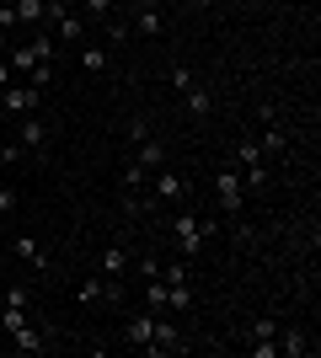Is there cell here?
<instances>
[{"instance_id": "obj_1", "label": "cell", "mask_w": 321, "mask_h": 358, "mask_svg": "<svg viewBox=\"0 0 321 358\" xmlns=\"http://www.w3.org/2000/svg\"><path fill=\"white\" fill-rule=\"evenodd\" d=\"M54 38L48 32H38V38H27V43H11V54H6V64H11V75H32V64L54 59Z\"/></svg>"}, {"instance_id": "obj_2", "label": "cell", "mask_w": 321, "mask_h": 358, "mask_svg": "<svg viewBox=\"0 0 321 358\" xmlns=\"http://www.w3.org/2000/svg\"><path fill=\"white\" fill-rule=\"evenodd\" d=\"M236 171H241V182H246V187H262V182H268V155H262L257 134L236 139Z\"/></svg>"}, {"instance_id": "obj_3", "label": "cell", "mask_w": 321, "mask_h": 358, "mask_svg": "<svg viewBox=\"0 0 321 358\" xmlns=\"http://www.w3.org/2000/svg\"><path fill=\"white\" fill-rule=\"evenodd\" d=\"M214 193H220V203H225L230 220H241V214H246V182H241L236 166H220V171H214Z\"/></svg>"}, {"instance_id": "obj_4", "label": "cell", "mask_w": 321, "mask_h": 358, "mask_svg": "<svg viewBox=\"0 0 321 358\" xmlns=\"http://www.w3.org/2000/svg\"><path fill=\"white\" fill-rule=\"evenodd\" d=\"M38 102H43V91L38 86H6L0 91V113H6V118H27V113H38Z\"/></svg>"}, {"instance_id": "obj_5", "label": "cell", "mask_w": 321, "mask_h": 358, "mask_svg": "<svg viewBox=\"0 0 321 358\" xmlns=\"http://www.w3.org/2000/svg\"><path fill=\"white\" fill-rule=\"evenodd\" d=\"M209 236H214V224H204L199 214H177V241H183V257H199Z\"/></svg>"}, {"instance_id": "obj_6", "label": "cell", "mask_w": 321, "mask_h": 358, "mask_svg": "<svg viewBox=\"0 0 321 358\" xmlns=\"http://www.w3.org/2000/svg\"><path fill=\"white\" fill-rule=\"evenodd\" d=\"M16 145H27V155H43V150H48V123L38 118V113L16 118Z\"/></svg>"}, {"instance_id": "obj_7", "label": "cell", "mask_w": 321, "mask_h": 358, "mask_svg": "<svg viewBox=\"0 0 321 358\" xmlns=\"http://www.w3.org/2000/svg\"><path fill=\"white\" fill-rule=\"evenodd\" d=\"M11 348H16V353H43V348H48V331L38 327V321H22V327L11 331Z\"/></svg>"}, {"instance_id": "obj_8", "label": "cell", "mask_w": 321, "mask_h": 358, "mask_svg": "<svg viewBox=\"0 0 321 358\" xmlns=\"http://www.w3.org/2000/svg\"><path fill=\"white\" fill-rule=\"evenodd\" d=\"M134 166H139V171H161V166H166V145H161V139H139V145H134Z\"/></svg>"}, {"instance_id": "obj_9", "label": "cell", "mask_w": 321, "mask_h": 358, "mask_svg": "<svg viewBox=\"0 0 321 358\" xmlns=\"http://www.w3.org/2000/svg\"><path fill=\"white\" fill-rule=\"evenodd\" d=\"M86 27H92V22H86L80 11H64L59 22H54V43H80V38H86Z\"/></svg>"}, {"instance_id": "obj_10", "label": "cell", "mask_w": 321, "mask_h": 358, "mask_svg": "<svg viewBox=\"0 0 321 358\" xmlns=\"http://www.w3.org/2000/svg\"><path fill=\"white\" fill-rule=\"evenodd\" d=\"M278 353H290V358H306V353H316V343H311L300 327H278Z\"/></svg>"}, {"instance_id": "obj_11", "label": "cell", "mask_w": 321, "mask_h": 358, "mask_svg": "<svg viewBox=\"0 0 321 358\" xmlns=\"http://www.w3.org/2000/svg\"><path fill=\"white\" fill-rule=\"evenodd\" d=\"M11 257H16V262H27V268H48V257H43V246H38V236H16V241H11Z\"/></svg>"}, {"instance_id": "obj_12", "label": "cell", "mask_w": 321, "mask_h": 358, "mask_svg": "<svg viewBox=\"0 0 321 358\" xmlns=\"http://www.w3.org/2000/svg\"><path fill=\"white\" fill-rule=\"evenodd\" d=\"M150 177H155V198H166V203L187 193V177H177V171H150Z\"/></svg>"}, {"instance_id": "obj_13", "label": "cell", "mask_w": 321, "mask_h": 358, "mask_svg": "<svg viewBox=\"0 0 321 358\" xmlns=\"http://www.w3.org/2000/svg\"><path fill=\"white\" fill-rule=\"evenodd\" d=\"M183 96H187V113H193V118H209V113H214V96L199 86V80H193V86H183Z\"/></svg>"}, {"instance_id": "obj_14", "label": "cell", "mask_w": 321, "mask_h": 358, "mask_svg": "<svg viewBox=\"0 0 321 358\" xmlns=\"http://www.w3.org/2000/svg\"><path fill=\"white\" fill-rule=\"evenodd\" d=\"M134 27H139V38H161L166 32V11H134Z\"/></svg>"}, {"instance_id": "obj_15", "label": "cell", "mask_w": 321, "mask_h": 358, "mask_svg": "<svg viewBox=\"0 0 321 358\" xmlns=\"http://www.w3.org/2000/svg\"><path fill=\"white\" fill-rule=\"evenodd\" d=\"M150 331H155V310H145V315H134V321H129V343L145 348V343H150Z\"/></svg>"}, {"instance_id": "obj_16", "label": "cell", "mask_w": 321, "mask_h": 358, "mask_svg": "<svg viewBox=\"0 0 321 358\" xmlns=\"http://www.w3.org/2000/svg\"><path fill=\"white\" fill-rule=\"evenodd\" d=\"M16 6V27H38L43 22V0H11Z\"/></svg>"}, {"instance_id": "obj_17", "label": "cell", "mask_w": 321, "mask_h": 358, "mask_svg": "<svg viewBox=\"0 0 321 358\" xmlns=\"http://www.w3.org/2000/svg\"><path fill=\"white\" fill-rule=\"evenodd\" d=\"M123 268H129V252H123V246H107L102 252V278H123Z\"/></svg>"}, {"instance_id": "obj_18", "label": "cell", "mask_w": 321, "mask_h": 358, "mask_svg": "<svg viewBox=\"0 0 321 358\" xmlns=\"http://www.w3.org/2000/svg\"><path fill=\"white\" fill-rule=\"evenodd\" d=\"M257 145H262V155H284V150H290V139H284V129H273V123H268Z\"/></svg>"}, {"instance_id": "obj_19", "label": "cell", "mask_w": 321, "mask_h": 358, "mask_svg": "<svg viewBox=\"0 0 321 358\" xmlns=\"http://www.w3.org/2000/svg\"><path fill=\"white\" fill-rule=\"evenodd\" d=\"M145 305H150L155 315L166 310V284H161V278H145Z\"/></svg>"}, {"instance_id": "obj_20", "label": "cell", "mask_w": 321, "mask_h": 358, "mask_svg": "<svg viewBox=\"0 0 321 358\" xmlns=\"http://www.w3.org/2000/svg\"><path fill=\"white\" fill-rule=\"evenodd\" d=\"M80 64H86L92 75H102V70H107V48H102V43H97V48H80Z\"/></svg>"}, {"instance_id": "obj_21", "label": "cell", "mask_w": 321, "mask_h": 358, "mask_svg": "<svg viewBox=\"0 0 321 358\" xmlns=\"http://www.w3.org/2000/svg\"><path fill=\"white\" fill-rule=\"evenodd\" d=\"M22 321H32V315H27V305H6V310H0V327H6V331H16Z\"/></svg>"}, {"instance_id": "obj_22", "label": "cell", "mask_w": 321, "mask_h": 358, "mask_svg": "<svg viewBox=\"0 0 321 358\" xmlns=\"http://www.w3.org/2000/svg\"><path fill=\"white\" fill-rule=\"evenodd\" d=\"M252 343H278V321H268V315L252 321Z\"/></svg>"}, {"instance_id": "obj_23", "label": "cell", "mask_w": 321, "mask_h": 358, "mask_svg": "<svg viewBox=\"0 0 321 358\" xmlns=\"http://www.w3.org/2000/svg\"><path fill=\"white\" fill-rule=\"evenodd\" d=\"M155 278H161V284H187V262H171V268H161V273H155Z\"/></svg>"}, {"instance_id": "obj_24", "label": "cell", "mask_w": 321, "mask_h": 358, "mask_svg": "<svg viewBox=\"0 0 321 358\" xmlns=\"http://www.w3.org/2000/svg\"><path fill=\"white\" fill-rule=\"evenodd\" d=\"M86 22H107V16H113V0H86Z\"/></svg>"}, {"instance_id": "obj_25", "label": "cell", "mask_w": 321, "mask_h": 358, "mask_svg": "<svg viewBox=\"0 0 321 358\" xmlns=\"http://www.w3.org/2000/svg\"><path fill=\"white\" fill-rule=\"evenodd\" d=\"M22 155H27V145H16V139H6V145H0V161H6V166H16Z\"/></svg>"}, {"instance_id": "obj_26", "label": "cell", "mask_w": 321, "mask_h": 358, "mask_svg": "<svg viewBox=\"0 0 321 358\" xmlns=\"http://www.w3.org/2000/svg\"><path fill=\"white\" fill-rule=\"evenodd\" d=\"M150 177V171H139V166H129V171H123V193H139V182Z\"/></svg>"}, {"instance_id": "obj_27", "label": "cell", "mask_w": 321, "mask_h": 358, "mask_svg": "<svg viewBox=\"0 0 321 358\" xmlns=\"http://www.w3.org/2000/svg\"><path fill=\"white\" fill-rule=\"evenodd\" d=\"M150 134H155L150 118H134V123H129V139H134V145H139V139H150Z\"/></svg>"}, {"instance_id": "obj_28", "label": "cell", "mask_w": 321, "mask_h": 358, "mask_svg": "<svg viewBox=\"0 0 321 358\" xmlns=\"http://www.w3.org/2000/svg\"><path fill=\"white\" fill-rule=\"evenodd\" d=\"M107 38H113V43H123V38H129V22H118V16H107Z\"/></svg>"}, {"instance_id": "obj_29", "label": "cell", "mask_w": 321, "mask_h": 358, "mask_svg": "<svg viewBox=\"0 0 321 358\" xmlns=\"http://www.w3.org/2000/svg\"><path fill=\"white\" fill-rule=\"evenodd\" d=\"M193 80H199V75L187 70V64H177V70H171V86H177V91H183V86H193Z\"/></svg>"}, {"instance_id": "obj_30", "label": "cell", "mask_w": 321, "mask_h": 358, "mask_svg": "<svg viewBox=\"0 0 321 358\" xmlns=\"http://www.w3.org/2000/svg\"><path fill=\"white\" fill-rule=\"evenodd\" d=\"M16 209V187L11 182H0V214H11Z\"/></svg>"}, {"instance_id": "obj_31", "label": "cell", "mask_w": 321, "mask_h": 358, "mask_svg": "<svg viewBox=\"0 0 321 358\" xmlns=\"http://www.w3.org/2000/svg\"><path fill=\"white\" fill-rule=\"evenodd\" d=\"M134 11H166V0H134Z\"/></svg>"}, {"instance_id": "obj_32", "label": "cell", "mask_w": 321, "mask_h": 358, "mask_svg": "<svg viewBox=\"0 0 321 358\" xmlns=\"http://www.w3.org/2000/svg\"><path fill=\"white\" fill-rule=\"evenodd\" d=\"M11 80H16V75H11V64H6V59H0V91H6V86H11Z\"/></svg>"}, {"instance_id": "obj_33", "label": "cell", "mask_w": 321, "mask_h": 358, "mask_svg": "<svg viewBox=\"0 0 321 358\" xmlns=\"http://www.w3.org/2000/svg\"><path fill=\"white\" fill-rule=\"evenodd\" d=\"M6 54H11V32H0V59H6Z\"/></svg>"}, {"instance_id": "obj_34", "label": "cell", "mask_w": 321, "mask_h": 358, "mask_svg": "<svg viewBox=\"0 0 321 358\" xmlns=\"http://www.w3.org/2000/svg\"><path fill=\"white\" fill-rule=\"evenodd\" d=\"M214 0H187V11H209Z\"/></svg>"}]
</instances>
